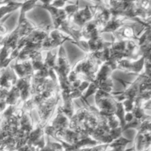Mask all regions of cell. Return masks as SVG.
<instances>
[{"label":"cell","instance_id":"11","mask_svg":"<svg viewBox=\"0 0 151 151\" xmlns=\"http://www.w3.org/2000/svg\"><path fill=\"white\" fill-rule=\"evenodd\" d=\"M141 107L144 110V111L151 110V99L144 101V102L141 105Z\"/></svg>","mask_w":151,"mask_h":151},{"label":"cell","instance_id":"14","mask_svg":"<svg viewBox=\"0 0 151 151\" xmlns=\"http://www.w3.org/2000/svg\"><path fill=\"white\" fill-rule=\"evenodd\" d=\"M144 151H150V149H149V150H144Z\"/></svg>","mask_w":151,"mask_h":151},{"label":"cell","instance_id":"13","mask_svg":"<svg viewBox=\"0 0 151 151\" xmlns=\"http://www.w3.org/2000/svg\"><path fill=\"white\" fill-rule=\"evenodd\" d=\"M144 22L146 23V24H147L148 27H151V17L150 18V19H147V20L144 21Z\"/></svg>","mask_w":151,"mask_h":151},{"label":"cell","instance_id":"4","mask_svg":"<svg viewBox=\"0 0 151 151\" xmlns=\"http://www.w3.org/2000/svg\"><path fill=\"white\" fill-rule=\"evenodd\" d=\"M145 65V59L142 57L138 60H122L117 63V69L123 70L131 74H140L143 73Z\"/></svg>","mask_w":151,"mask_h":151},{"label":"cell","instance_id":"6","mask_svg":"<svg viewBox=\"0 0 151 151\" xmlns=\"http://www.w3.org/2000/svg\"><path fill=\"white\" fill-rule=\"evenodd\" d=\"M139 54L144 57L145 61L151 63V27H148L139 39Z\"/></svg>","mask_w":151,"mask_h":151},{"label":"cell","instance_id":"9","mask_svg":"<svg viewBox=\"0 0 151 151\" xmlns=\"http://www.w3.org/2000/svg\"><path fill=\"white\" fill-rule=\"evenodd\" d=\"M36 3H37V1H27L22 3V5L21 7V13L19 19V23H22V22L26 20V13L31 9H33L36 5Z\"/></svg>","mask_w":151,"mask_h":151},{"label":"cell","instance_id":"1","mask_svg":"<svg viewBox=\"0 0 151 151\" xmlns=\"http://www.w3.org/2000/svg\"><path fill=\"white\" fill-rule=\"evenodd\" d=\"M139 41L137 40H114L109 46V60L108 63L112 70L117 69V63L122 60H138Z\"/></svg>","mask_w":151,"mask_h":151},{"label":"cell","instance_id":"12","mask_svg":"<svg viewBox=\"0 0 151 151\" xmlns=\"http://www.w3.org/2000/svg\"><path fill=\"white\" fill-rule=\"evenodd\" d=\"M7 32V27H5L2 23L0 24V37H2L4 35H5Z\"/></svg>","mask_w":151,"mask_h":151},{"label":"cell","instance_id":"7","mask_svg":"<svg viewBox=\"0 0 151 151\" xmlns=\"http://www.w3.org/2000/svg\"><path fill=\"white\" fill-rule=\"evenodd\" d=\"M12 68L19 78H32V77L34 75V69H33L31 60H27V61L19 62V63L16 62Z\"/></svg>","mask_w":151,"mask_h":151},{"label":"cell","instance_id":"15","mask_svg":"<svg viewBox=\"0 0 151 151\" xmlns=\"http://www.w3.org/2000/svg\"><path fill=\"white\" fill-rule=\"evenodd\" d=\"M150 151H151V147H150Z\"/></svg>","mask_w":151,"mask_h":151},{"label":"cell","instance_id":"3","mask_svg":"<svg viewBox=\"0 0 151 151\" xmlns=\"http://www.w3.org/2000/svg\"><path fill=\"white\" fill-rule=\"evenodd\" d=\"M96 10L95 4H88L83 9L79 8L71 18V22L82 29L86 24L93 20L96 14Z\"/></svg>","mask_w":151,"mask_h":151},{"label":"cell","instance_id":"10","mask_svg":"<svg viewBox=\"0 0 151 151\" xmlns=\"http://www.w3.org/2000/svg\"><path fill=\"white\" fill-rule=\"evenodd\" d=\"M110 145L108 144H100L91 147H87L81 149L80 151H107V149L109 147Z\"/></svg>","mask_w":151,"mask_h":151},{"label":"cell","instance_id":"8","mask_svg":"<svg viewBox=\"0 0 151 151\" xmlns=\"http://www.w3.org/2000/svg\"><path fill=\"white\" fill-rule=\"evenodd\" d=\"M130 142H131V140L121 137L117 140L113 142L111 144H110L109 147H111V149L108 151H135L134 147L130 149V150H126V145Z\"/></svg>","mask_w":151,"mask_h":151},{"label":"cell","instance_id":"2","mask_svg":"<svg viewBox=\"0 0 151 151\" xmlns=\"http://www.w3.org/2000/svg\"><path fill=\"white\" fill-rule=\"evenodd\" d=\"M59 99L60 96L58 93L51 97L50 99L44 101L36 107L39 116V120L38 123L43 128H46V126L48 125V123L50 120V118L54 112L55 107L58 104Z\"/></svg>","mask_w":151,"mask_h":151},{"label":"cell","instance_id":"5","mask_svg":"<svg viewBox=\"0 0 151 151\" xmlns=\"http://www.w3.org/2000/svg\"><path fill=\"white\" fill-rule=\"evenodd\" d=\"M66 40H72L70 37L68 36H64V35L58 29H52L49 32L48 37L44 42L42 46V51H51L52 49L58 47V46H63V43Z\"/></svg>","mask_w":151,"mask_h":151}]
</instances>
